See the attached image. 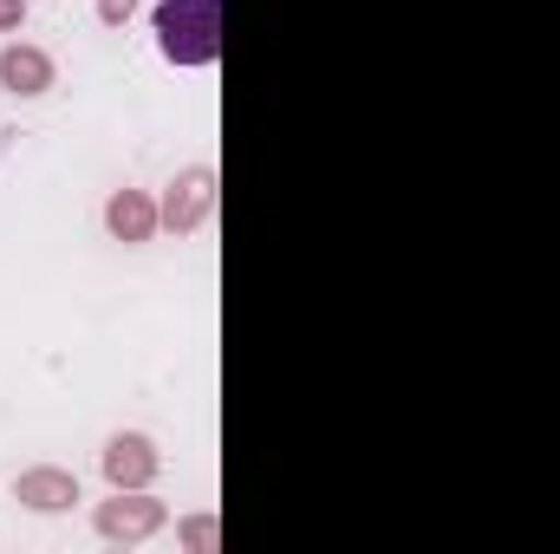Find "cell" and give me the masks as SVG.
Segmentation results:
<instances>
[{
  "label": "cell",
  "mask_w": 560,
  "mask_h": 554,
  "mask_svg": "<svg viewBox=\"0 0 560 554\" xmlns=\"http://www.w3.org/2000/svg\"><path fill=\"white\" fill-rule=\"evenodd\" d=\"M156 33L176 66H209L215 59V0H156Z\"/></svg>",
  "instance_id": "6da1fadb"
},
{
  "label": "cell",
  "mask_w": 560,
  "mask_h": 554,
  "mask_svg": "<svg viewBox=\"0 0 560 554\" xmlns=\"http://www.w3.org/2000/svg\"><path fill=\"white\" fill-rule=\"evenodd\" d=\"M112 229L138 242L143 229H150V209H143V203H131V196H125V203H112Z\"/></svg>",
  "instance_id": "277c9868"
},
{
  "label": "cell",
  "mask_w": 560,
  "mask_h": 554,
  "mask_svg": "<svg viewBox=\"0 0 560 554\" xmlns=\"http://www.w3.org/2000/svg\"><path fill=\"white\" fill-rule=\"evenodd\" d=\"M0 79H7L13 92H46V59H39V53H7V59H0Z\"/></svg>",
  "instance_id": "7a4b0ae2"
},
{
  "label": "cell",
  "mask_w": 560,
  "mask_h": 554,
  "mask_svg": "<svg viewBox=\"0 0 560 554\" xmlns=\"http://www.w3.org/2000/svg\"><path fill=\"white\" fill-rule=\"evenodd\" d=\"M105 463H112V476H118V483H125V476H143V470H150V457H143V443H138V437H118Z\"/></svg>",
  "instance_id": "3957f363"
},
{
  "label": "cell",
  "mask_w": 560,
  "mask_h": 554,
  "mask_svg": "<svg viewBox=\"0 0 560 554\" xmlns=\"http://www.w3.org/2000/svg\"><path fill=\"white\" fill-rule=\"evenodd\" d=\"M7 20H20V0H0V26H7Z\"/></svg>",
  "instance_id": "8992f818"
},
{
  "label": "cell",
  "mask_w": 560,
  "mask_h": 554,
  "mask_svg": "<svg viewBox=\"0 0 560 554\" xmlns=\"http://www.w3.org/2000/svg\"><path fill=\"white\" fill-rule=\"evenodd\" d=\"M131 13V0H105V20H125Z\"/></svg>",
  "instance_id": "5b68a950"
}]
</instances>
